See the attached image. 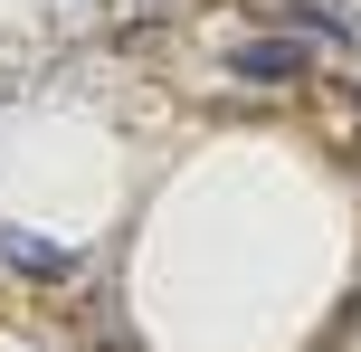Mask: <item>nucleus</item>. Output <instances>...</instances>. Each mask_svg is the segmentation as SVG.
I'll return each instance as SVG.
<instances>
[{"label": "nucleus", "mask_w": 361, "mask_h": 352, "mask_svg": "<svg viewBox=\"0 0 361 352\" xmlns=\"http://www.w3.org/2000/svg\"><path fill=\"white\" fill-rule=\"evenodd\" d=\"M0 267L29 277V286H76V277H86V257L57 248V238H38V229H0Z\"/></svg>", "instance_id": "1"}, {"label": "nucleus", "mask_w": 361, "mask_h": 352, "mask_svg": "<svg viewBox=\"0 0 361 352\" xmlns=\"http://www.w3.org/2000/svg\"><path fill=\"white\" fill-rule=\"evenodd\" d=\"M228 67L247 76V86H295V76H305V38H238Z\"/></svg>", "instance_id": "2"}, {"label": "nucleus", "mask_w": 361, "mask_h": 352, "mask_svg": "<svg viewBox=\"0 0 361 352\" xmlns=\"http://www.w3.org/2000/svg\"><path fill=\"white\" fill-rule=\"evenodd\" d=\"M286 10H295V19H305V29H324V38H333V48H352V38H361V19L343 10V0H286Z\"/></svg>", "instance_id": "3"}]
</instances>
